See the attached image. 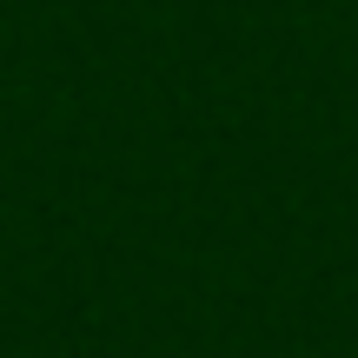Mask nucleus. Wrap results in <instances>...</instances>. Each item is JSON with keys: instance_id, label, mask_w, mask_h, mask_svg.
<instances>
[]
</instances>
